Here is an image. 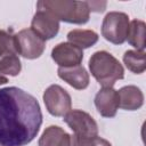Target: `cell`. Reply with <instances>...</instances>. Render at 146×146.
Listing matches in <instances>:
<instances>
[{
  "label": "cell",
  "instance_id": "cell-6",
  "mask_svg": "<svg viewBox=\"0 0 146 146\" xmlns=\"http://www.w3.org/2000/svg\"><path fill=\"white\" fill-rule=\"evenodd\" d=\"M64 122L71 128L74 136L96 137L98 136V125L95 119L81 110H70L64 115Z\"/></svg>",
  "mask_w": 146,
  "mask_h": 146
},
{
  "label": "cell",
  "instance_id": "cell-1",
  "mask_svg": "<svg viewBox=\"0 0 146 146\" xmlns=\"http://www.w3.org/2000/svg\"><path fill=\"white\" fill-rule=\"evenodd\" d=\"M42 112L35 97L17 87L0 89V146H24L38 135Z\"/></svg>",
  "mask_w": 146,
  "mask_h": 146
},
{
  "label": "cell",
  "instance_id": "cell-14",
  "mask_svg": "<svg viewBox=\"0 0 146 146\" xmlns=\"http://www.w3.org/2000/svg\"><path fill=\"white\" fill-rule=\"evenodd\" d=\"M145 30L146 24L140 19H132L129 22V29L127 33V41L130 46L135 47L136 50H144L145 49Z\"/></svg>",
  "mask_w": 146,
  "mask_h": 146
},
{
  "label": "cell",
  "instance_id": "cell-20",
  "mask_svg": "<svg viewBox=\"0 0 146 146\" xmlns=\"http://www.w3.org/2000/svg\"><path fill=\"white\" fill-rule=\"evenodd\" d=\"M88 7L90 9V11H97V13H102L105 10L106 8V2L105 1H87Z\"/></svg>",
  "mask_w": 146,
  "mask_h": 146
},
{
  "label": "cell",
  "instance_id": "cell-9",
  "mask_svg": "<svg viewBox=\"0 0 146 146\" xmlns=\"http://www.w3.org/2000/svg\"><path fill=\"white\" fill-rule=\"evenodd\" d=\"M51 58L59 67L76 66L83 59V51L70 42H60L52 48Z\"/></svg>",
  "mask_w": 146,
  "mask_h": 146
},
{
  "label": "cell",
  "instance_id": "cell-16",
  "mask_svg": "<svg viewBox=\"0 0 146 146\" xmlns=\"http://www.w3.org/2000/svg\"><path fill=\"white\" fill-rule=\"evenodd\" d=\"M123 63L129 71L140 74L146 70V54L144 50H127L123 55Z\"/></svg>",
  "mask_w": 146,
  "mask_h": 146
},
{
  "label": "cell",
  "instance_id": "cell-7",
  "mask_svg": "<svg viewBox=\"0 0 146 146\" xmlns=\"http://www.w3.org/2000/svg\"><path fill=\"white\" fill-rule=\"evenodd\" d=\"M43 102L52 116H64L72 106L70 94L58 84H51L44 90Z\"/></svg>",
  "mask_w": 146,
  "mask_h": 146
},
{
  "label": "cell",
  "instance_id": "cell-11",
  "mask_svg": "<svg viewBox=\"0 0 146 146\" xmlns=\"http://www.w3.org/2000/svg\"><path fill=\"white\" fill-rule=\"evenodd\" d=\"M58 76L76 90H83L89 86V74L82 65L58 67Z\"/></svg>",
  "mask_w": 146,
  "mask_h": 146
},
{
  "label": "cell",
  "instance_id": "cell-10",
  "mask_svg": "<svg viewBox=\"0 0 146 146\" xmlns=\"http://www.w3.org/2000/svg\"><path fill=\"white\" fill-rule=\"evenodd\" d=\"M95 106L104 117H114L119 110V94L113 88H102L95 96Z\"/></svg>",
  "mask_w": 146,
  "mask_h": 146
},
{
  "label": "cell",
  "instance_id": "cell-4",
  "mask_svg": "<svg viewBox=\"0 0 146 146\" xmlns=\"http://www.w3.org/2000/svg\"><path fill=\"white\" fill-rule=\"evenodd\" d=\"M129 16L122 11H110L103 19L102 35L114 44H122L127 39Z\"/></svg>",
  "mask_w": 146,
  "mask_h": 146
},
{
  "label": "cell",
  "instance_id": "cell-19",
  "mask_svg": "<svg viewBox=\"0 0 146 146\" xmlns=\"http://www.w3.org/2000/svg\"><path fill=\"white\" fill-rule=\"evenodd\" d=\"M71 146H112L111 143L98 136L96 137H71Z\"/></svg>",
  "mask_w": 146,
  "mask_h": 146
},
{
  "label": "cell",
  "instance_id": "cell-12",
  "mask_svg": "<svg viewBox=\"0 0 146 146\" xmlns=\"http://www.w3.org/2000/svg\"><path fill=\"white\" fill-rule=\"evenodd\" d=\"M119 107L125 111L139 110L144 104V95L136 86H125L117 90Z\"/></svg>",
  "mask_w": 146,
  "mask_h": 146
},
{
  "label": "cell",
  "instance_id": "cell-18",
  "mask_svg": "<svg viewBox=\"0 0 146 146\" xmlns=\"http://www.w3.org/2000/svg\"><path fill=\"white\" fill-rule=\"evenodd\" d=\"M17 55L15 35L5 30H0V57Z\"/></svg>",
  "mask_w": 146,
  "mask_h": 146
},
{
  "label": "cell",
  "instance_id": "cell-15",
  "mask_svg": "<svg viewBox=\"0 0 146 146\" xmlns=\"http://www.w3.org/2000/svg\"><path fill=\"white\" fill-rule=\"evenodd\" d=\"M70 43L79 47L80 49L90 48L98 41V34L92 30H72L67 33Z\"/></svg>",
  "mask_w": 146,
  "mask_h": 146
},
{
  "label": "cell",
  "instance_id": "cell-3",
  "mask_svg": "<svg viewBox=\"0 0 146 146\" xmlns=\"http://www.w3.org/2000/svg\"><path fill=\"white\" fill-rule=\"evenodd\" d=\"M50 11L58 21L71 24H86L89 21L90 9L87 1L41 0L36 2Z\"/></svg>",
  "mask_w": 146,
  "mask_h": 146
},
{
  "label": "cell",
  "instance_id": "cell-2",
  "mask_svg": "<svg viewBox=\"0 0 146 146\" xmlns=\"http://www.w3.org/2000/svg\"><path fill=\"white\" fill-rule=\"evenodd\" d=\"M89 70L91 75L103 88H113L117 80L124 78L122 64L112 54L99 50L89 58Z\"/></svg>",
  "mask_w": 146,
  "mask_h": 146
},
{
  "label": "cell",
  "instance_id": "cell-21",
  "mask_svg": "<svg viewBox=\"0 0 146 146\" xmlns=\"http://www.w3.org/2000/svg\"><path fill=\"white\" fill-rule=\"evenodd\" d=\"M7 82H8V79L6 76H3V75H0V86L1 84H6Z\"/></svg>",
  "mask_w": 146,
  "mask_h": 146
},
{
  "label": "cell",
  "instance_id": "cell-8",
  "mask_svg": "<svg viewBox=\"0 0 146 146\" xmlns=\"http://www.w3.org/2000/svg\"><path fill=\"white\" fill-rule=\"evenodd\" d=\"M31 29L44 41L50 40L59 31V21L50 11L36 3V13L32 18Z\"/></svg>",
  "mask_w": 146,
  "mask_h": 146
},
{
  "label": "cell",
  "instance_id": "cell-17",
  "mask_svg": "<svg viewBox=\"0 0 146 146\" xmlns=\"http://www.w3.org/2000/svg\"><path fill=\"white\" fill-rule=\"evenodd\" d=\"M22 70V64L17 55H7L0 59V73L16 76Z\"/></svg>",
  "mask_w": 146,
  "mask_h": 146
},
{
  "label": "cell",
  "instance_id": "cell-5",
  "mask_svg": "<svg viewBox=\"0 0 146 146\" xmlns=\"http://www.w3.org/2000/svg\"><path fill=\"white\" fill-rule=\"evenodd\" d=\"M17 54L27 59L39 58L46 48V41L32 29H24L15 34Z\"/></svg>",
  "mask_w": 146,
  "mask_h": 146
},
{
  "label": "cell",
  "instance_id": "cell-13",
  "mask_svg": "<svg viewBox=\"0 0 146 146\" xmlns=\"http://www.w3.org/2000/svg\"><path fill=\"white\" fill-rule=\"evenodd\" d=\"M71 135L58 125H49L39 138V146H71Z\"/></svg>",
  "mask_w": 146,
  "mask_h": 146
}]
</instances>
